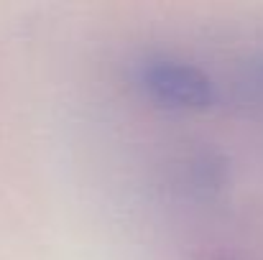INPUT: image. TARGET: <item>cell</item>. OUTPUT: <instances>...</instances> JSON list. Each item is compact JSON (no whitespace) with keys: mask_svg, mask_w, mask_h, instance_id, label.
Returning a JSON list of instances; mask_svg holds the SVG:
<instances>
[{"mask_svg":"<svg viewBox=\"0 0 263 260\" xmlns=\"http://www.w3.org/2000/svg\"><path fill=\"white\" fill-rule=\"evenodd\" d=\"M141 87L156 105L172 110H204L215 102L212 79L179 59L146 62L141 67Z\"/></svg>","mask_w":263,"mask_h":260,"instance_id":"1","label":"cell"}]
</instances>
